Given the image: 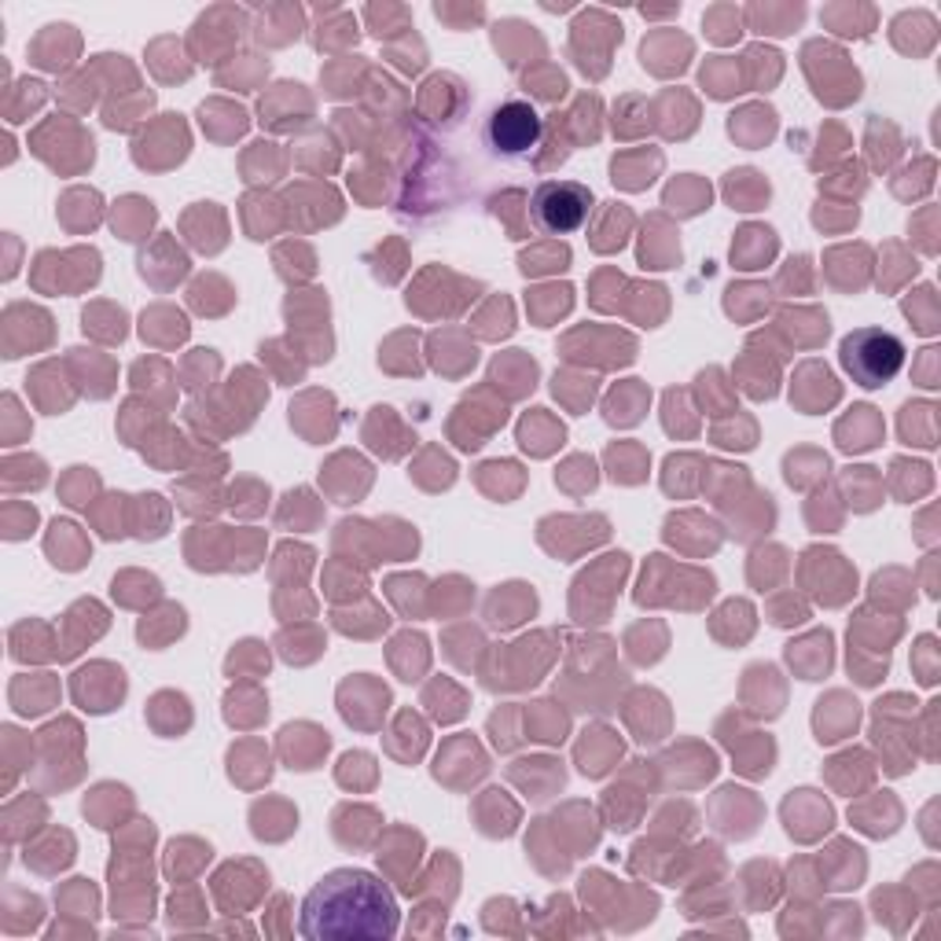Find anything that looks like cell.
Masks as SVG:
<instances>
[{"label":"cell","mask_w":941,"mask_h":941,"mask_svg":"<svg viewBox=\"0 0 941 941\" xmlns=\"http://www.w3.org/2000/svg\"><path fill=\"white\" fill-rule=\"evenodd\" d=\"M402 927L397 898L365 868L328 872L302 901L298 934L309 941H379Z\"/></svg>","instance_id":"6da1fadb"},{"label":"cell","mask_w":941,"mask_h":941,"mask_svg":"<svg viewBox=\"0 0 941 941\" xmlns=\"http://www.w3.org/2000/svg\"><path fill=\"white\" fill-rule=\"evenodd\" d=\"M905 357H908L905 339L893 335L887 328H857L839 346L842 368L864 390H879L893 383L901 376V368H905Z\"/></svg>","instance_id":"7a4b0ae2"},{"label":"cell","mask_w":941,"mask_h":941,"mask_svg":"<svg viewBox=\"0 0 941 941\" xmlns=\"http://www.w3.org/2000/svg\"><path fill=\"white\" fill-rule=\"evenodd\" d=\"M530 217L545 236H570L588 225L596 211V199L582 180H541L534 199H530Z\"/></svg>","instance_id":"3957f363"},{"label":"cell","mask_w":941,"mask_h":941,"mask_svg":"<svg viewBox=\"0 0 941 941\" xmlns=\"http://www.w3.org/2000/svg\"><path fill=\"white\" fill-rule=\"evenodd\" d=\"M545 140V118L530 100H504L486 118V144L497 158H530Z\"/></svg>","instance_id":"277c9868"},{"label":"cell","mask_w":941,"mask_h":941,"mask_svg":"<svg viewBox=\"0 0 941 941\" xmlns=\"http://www.w3.org/2000/svg\"><path fill=\"white\" fill-rule=\"evenodd\" d=\"M831 805L824 802L816 791H794L784 802V821H787V835L810 842L816 835H824L831 828Z\"/></svg>","instance_id":"5b68a950"},{"label":"cell","mask_w":941,"mask_h":941,"mask_svg":"<svg viewBox=\"0 0 941 941\" xmlns=\"http://www.w3.org/2000/svg\"><path fill=\"white\" fill-rule=\"evenodd\" d=\"M331 739L328 732L313 728V725H288L280 732V750H283V762H288L291 768H298V773H309V768H317L320 758L328 754Z\"/></svg>","instance_id":"8992f818"},{"label":"cell","mask_w":941,"mask_h":941,"mask_svg":"<svg viewBox=\"0 0 941 941\" xmlns=\"http://www.w3.org/2000/svg\"><path fill=\"white\" fill-rule=\"evenodd\" d=\"M816 739L821 743H839L842 736H850L853 728H857V702H853L850 696H842V691H831L828 699L816 702Z\"/></svg>","instance_id":"52a82bcc"},{"label":"cell","mask_w":941,"mask_h":941,"mask_svg":"<svg viewBox=\"0 0 941 941\" xmlns=\"http://www.w3.org/2000/svg\"><path fill=\"white\" fill-rule=\"evenodd\" d=\"M831 633H813L798 644H787V662L794 665V673L802 681H821L831 670Z\"/></svg>","instance_id":"ba28073f"},{"label":"cell","mask_w":941,"mask_h":941,"mask_svg":"<svg viewBox=\"0 0 941 941\" xmlns=\"http://www.w3.org/2000/svg\"><path fill=\"white\" fill-rule=\"evenodd\" d=\"M648 402H651V390L644 386L640 379H625V383H618L611 390V397H607L603 420L614 427H633V423H640Z\"/></svg>","instance_id":"9c48e42d"},{"label":"cell","mask_w":941,"mask_h":941,"mask_svg":"<svg viewBox=\"0 0 941 941\" xmlns=\"http://www.w3.org/2000/svg\"><path fill=\"white\" fill-rule=\"evenodd\" d=\"M622 758V739L607 728H593L585 732L582 747H577V765H582L585 776H603L611 773L614 762Z\"/></svg>","instance_id":"30bf717a"},{"label":"cell","mask_w":941,"mask_h":941,"mask_svg":"<svg viewBox=\"0 0 941 941\" xmlns=\"http://www.w3.org/2000/svg\"><path fill=\"white\" fill-rule=\"evenodd\" d=\"M776 254V232L765 225H747L736 232L732 243V262L736 269H762V265Z\"/></svg>","instance_id":"8fae6325"},{"label":"cell","mask_w":941,"mask_h":941,"mask_svg":"<svg viewBox=\"0 0 941 941\" xmlns=\"http://www.w3.org/2000/svg\"><path fill=\"white\" fill-rule=\"evenodd\" d=\"M563 438H567L563 423H556L552 416H548V408H534V412L519 423V445L534 456H548L556 445H563Z\"/></svg>","instance_id":"7c38bea8"},{"label":"cell","mask_w":941,"mask_h":941,"mask_svg":"<svg viewBox=\"0 0 941 941\" xmlns=\"http://www.w3.org/2000/svg\"><path fill=\"white\" fill-rule=\"evenodd\" d=\"M122 696H126V677H111L107 684L103 681H89V670H81L78 677H74V699L81 702V710H89V714H107V710H114L122 702Z\"/></svg>","instance_id":"4fadbf2b"},{"label":"cell","mask_w":941,"mask_h":941,"mask_svg":"<svg viewBox=\"0 0 941 941\" xmlns=\"http://www.w3.org/2000/svg\"><path fill=\"white\" fill-rule=\"evenodd\" d=\"M879 438H882V423H879V416L872 405H857L850 420L839 423V449L842 453H864V449H872V445H879Z\"/></svg>","instance_id":"5bb4252c"},{"label":"cell","mask_w":941,"mask_h":941,"mask_svg":"<svg viewBox=\"0 0 941 941\" xmlns=\"http://www.w3.org/2000/svg\"><path fill=\"white\" fill-rule=\"evenodd\" d=\"M534 607H537V596L530 593L526 585H504L489 600V622L497 625V630H511V625H519L526 614H534Z\"/></svg>","instance_id":"9a60e30c"},{"label":"cell","mask_w":941,"mask_h":941,"mask_svg":"<svg viewBox=\"0 0 941 941\" xmlns=\"http://www.w3.org/2000/svg\"><path fill=\"white\" fill-rule=\"evenodd\" d=\"M725 195L736 211H762L768 195H773V188H768V180L758 169H732L725 177Z\"/></svg>","instance_id":"2e32d148"},{"label":"cell","mask_w":941,"mask_h":941,"mask_svg":"<svg viewBox=\"0 0 941 941\" xmlns=\"http://www.w3.org/2000/svg\"><path fill=\"white\" fill-rule=\"evenodd\" d=\"M49 556H52L55 567L78 570V567H85V559H89V541L78 534V526H74V522L55 519L52 522V537H49Z\"/></svg>","instance_id":"e0dca14e"},{"label":"cell","mask_w":941,"mask_h":941,"mask_svg":"<svg viewBox=\"0 0 941 941\" xmlns=\"http://www.w3.org/2000/svg\"><path fill=\"white\" fill-rule=\"evenodd\" d=\"M728 132L736 140H743L747 148H762L773 140L776 132V111L773 107H743L728 118Z\"/></svg>","instance_id":"ac0fdd59"},{"label":"cell","mask_w":941,"mask_h":941,"mask_svg":"<svg viewBox=\"0 0 941 941\" xmlns=\"http://www.w3.org/2000/svg\"><path fill=\"white\" fill-rule=\"evenodd\" d=\"M648 228L654 232V240L644 236L640 243V265L644 269H670L673 262H681V243L673 236V228L662 221V217H651Z\"/></svg>","instance_id":"d6986e66"},{"label":"cell","mask_w":941,"mask_h":941,"mask_svg":"<svg viewBox=\"0 0 941 941\" xmlns=\"http://www.w3.org/2000/svg\"><path fill=\"white\" fill-rule=\"evenodd\" d=\"M662 166V155L654 151V155L648 158V151H625V155H618L611 163V180L622 188H630V192H636V188H648L654 180V169Z\"/></svg>","instance_id":"ffe728a7"},{"label":"cell","mask_w":941,"mask_h":941,"mask_svg":"<svg viewBox=\"0 0 941 941\" xmlns=\"http://www.w3.org/2000/svg\"><path fill=\"white\" fill-rule=\"evenodd\" d=\"M665 206H670V211H677L681 217H691V214L707 211V206H710V185H702L696 174H684V177L673 180L670 188H665Z\"/></svg>","instance_id":"44dd1931"},{"label":"cell","mask_w":941,"mask_h":941,"mask_svg":"<svg viewBox=\"0 0 941 941\" xmlns=\"http://www.w3.org/2000/svg\"><path fill=\"white\" fill-rule=\"evenodd\" d=\"M151 221H155V206H151L148 199H137V195L122 199L118 211H114V232H118L126 243L144 240Z\"/></svg>","instance_id":"7402d4cb"},{"label":"cell","mask_w":941,"mask_h":941,"mask_svg":"<svg viewBox=\"0 0 941 941\" xmlns=\"http://www.w3.org/2000/svg\"><path fill=\"white\" fill-rule=\"evenodd\" d=\"M607 460H611V474H614V482H625V486H636V482L648 479V453H644L640 445H633V442H618V445H611V453H607Z\"/></svg>","instance_id":"603a6c76"},{"label":"cell","mask_w":941,"mask_h":941,"mask_svg":"<svg viewBox=\"0 0 941 941\" xmlns=\"http://www.w3.org/2000/svg\"><path fill=\"white\" fill-rule=\"evenodd\" d=\"M185 633V611H180L177 603H169V607H163V614H155L148 622H140V630H137V636H140V644H148L151 651H158L163 648V644H169L174 640V636H180Z\"/></svg>","instance_id":"cb8c5ba5"},{"label":"cell","mask_w":941,"mask_h":941,"mask_svg":"<svg viewBox=\"0 0 941 941\" xmlns=\"http://www.w3.org/2000/svg\"><path fill=\"white\" fill-rule=\"evenodd\" d=\"M630 228H633V214H630V206H622V203H607V211H603V221H600V228H596V240H593V246L600 254H611V251H618V246L625 243V236H630Z\"/></svg>","instance_id":"d4e9b609"},{"label":"cell","mask_w":941,"mask_h":941,"mask_svg":"<svg viewBox=\"0 0 941 941\" xmlns=\"http://www.w3.org/2000/svg\"><path fill=\"white\" fill-rule=\"evenodd\" d=\"M901 438L908 445H924L930 449L934 445V405L924 402H908L901 408Z\"/></svg>","instance_id":"484cf974"},{"label":"cell","mask_w":941,"mask_h":941,"mask_svg":"<svg viewBox=\"0 0 941 941\" xmlns=\"http://www.w3.org/2000/svg\"><path fill=\"white\" fill-rule=\"evenodd\" d=\"M526 732H530V739H541V743H563V739H567V714L556 707V702H537Z\"/></svg>","instance_id":"4316f807"},{"label":"cell","mask_w":941,"mask_h":941,"mask_svg":"<svg viewBox=\"0 0 941 941\" xmlns=\"http://www.w3.org/2000/svg\"><path fill=\"white\" fill-rule=\"evenodd\" d=\"M570 294H574V291H570L567 283H563V288H541V291L530 294V313L537 317L541 328H548L552 320L563 317V313L570 309V302H574Z\"/></svg>","instance_id":"83f0119b"},{"label":"cell","mask_w":941,"mask_h":941,"mask_svg":"<svg viewBox=\"0 0 941 941\" xmlns=\"http://www.w3.org/2000/svg\"><path fill=\"white\" fill-rule=\"evenodd\" d=\"M85 331H92V335L107 339V342H122L126 339V313L122 309H111V306H92L85 309Z\"/></svg>","instance_id":"f1b7e54d"},{"label":"cell","mask_w":941,"mask_h":941,"mask_svg":"<svg viewBox=\"0 0 941 941\" xmlns=\"http://www.w3.org/2000/svg\"><path fill=\"white\" fill-rule=\"evenodd\" d=\"M552 394L563 397L570 408H585L596 397V379H574L570 372H556L552 379Z\"/></svg>","instance_id":"f546056e"},{"label":"cell","mask_w":941,"mask_h":941,"mask_svg":"<svg viewBox=\"0 0 941 941\" xmlns=\"http://www.w3.org/2000/svg\"><path fill=\"white\" fill-rule=\"evenodd\" d=\"M845 486H850V493L857 489L861 497L853 500V508L857 511H872L879 504V474L876 468H850L845 471Z\"/></svg>","instance_id":"4dcf8cb0"},{"label":"cell","mask_w":941,"mask_h":941,"mask_svg":"<svg viewBox=\"0 0 941 941\" xmlns=\"http://www.w3.org/2000/svg\"><path fill=\"white\" fill-rule=\"evenodd\" d=\"M567 262H570V251L567 246H541V251H530V254H522L519 258V269L526 272V277H537V272H556V269H567Z\"/></svg>","instance_id":"1f68e13d"},{"label":"cell","mask_w":941,"mask_h":941,"mask_svg":"<svg viewBox=\"0 0 941 941\" xmlns=\"http://www.w3.org/2000/svg\"><path fill=\"white\" fill-rule=\"evenodd\" d=\"M376 779V762L372 754H365V750H357V754H346L339 762V784L342 787H372Z\"/></svg>","instance_id":"d6a6232c"},{"label":"cell","mask_w":941,"mask_h":941,"mask_svg":"<svg viewBox=\"0 0 941 941\" xmlns=\"http://www.w3.org/2000/svg\"><path fill=\"white\" fill-rule=\"evenodd\" d=\"M905 313L912 320H916V328L924 331V335H930V331L938 328V313H934V288H924L916 291L912 298H905Z\"/></svg>","instance_id":"836d02e7"},{"label":"cell","mask_w":941,"mask_h":941,"mask_svg":"<svg viewBox=\"0 0 941 941\" xmlns=\"http://www.w3.org/2000/svg\"><path fill=\"white\" fill-rule=\"evenodd\" d=\"M92 489H97V474L89 468H71V479L63 482V500L71 504V508H89Z\"/></svg>","instance_id":"e575fe53"},{"label":"cell","mask_w":941,"mask_h":941,"mask_svg":"<svg viewBox=\"0 0 941 941\" xmlns=\"http://www.w3.org/2000/svg\"><path fill=\"white\" fill-rule=\"evenodd\" d=\"M243 665H251L254 677H262L265 670H269V651L262 648L258 640H246L240 644V651H232V659H228V673H243Z\"/></svg>","instance_id":"d590c367"},{"label":"cell","mask_w":941,"mask_h":941,"mask_svg":"<svg viewBox=\"0 0 941 941\" xmlns=\"http://www.w3.org/2000/svg\"><path fill=\"white\" fill-rule=\"evenodd\" d=\"M574 479H577V493H585V489L596 486V463L588 460V456H574L563 471H556V482L563 489H570V482H574Z\"/></svg>","instance_id":"8d00e7d4"},{"label":"cell","mask_w":941,"mask_h":941,"mask_svg":"<svg viewBox=\"0 0 941 941\" xmlns=\"http://www.w3.org/2000/svg\"><path fill=\"white\" fill-rule=\"evenodd\" d=\"M810 272H813V262L805 258V254H798V258H791V262H787L784 277H779V288H784V291H791L794 283H805V288H810Z\"/></svg>","instance_id":"74e56055"},{"label":"cell","mask_w":941,"mask_h":941,"mask_svg":"<svg viewBox=\"0 0 941 941\" xmlns=\"http://www.w3.org/2000/svg\"><path fill=\"white\" fill-rule=\"evenodd\" d=\"M916 670H919V681L924 684H934L938 681V670H934V636H924L916 648Z\"/></svg>","instance_id":"f35d334b"},{"label":"cell","mask_w":941,"mask_h":941,"mask_svg":"<svg viewBox=\"0 0 941 941\" xmlns=\"http://www.w3.org/2000/svg\"><path fill=\"white\" fill-rule=\"evenodd\" d=\"M489 728L497 732V736H493V743H497L500 750H511V747H519V728H511V721H508V710H500V714H493V721H489Z\"/></svg>","instance_id":"ab89813d"}]
</instances>
